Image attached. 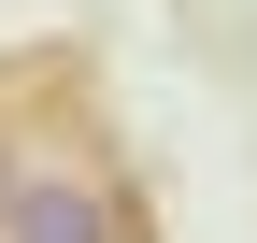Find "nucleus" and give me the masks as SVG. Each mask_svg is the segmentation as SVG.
I'll list each match as a JSON object with an SVG mask.
<instances>
[{
	"mask_svg": "<svg viewBox=\"0 0 257 243\" xmlns=\"http://www.w3.org/2000/svg\"><path fill=\"white\" fill-rule=\"evenodd\" d=\"M0 243H143V215H128L100 172L29 158V172H15V215H0Z\"/></svg>",
	"mask_w": 257,
	"mask_h": 243,
	"instance_id": "obj_1",
	"label": "nucleus"
},
{
	"mask_svg": "<svg viewBox=\"0 0 257 243\" xmlns=\"http://www.w3.org/2000/svg\"><path fill=\"white\" fill-rule=\"evenodd\" d=\"M15 172H29V158H15V129H0V215H15Z\"/></svg>",
	"mask_w": 257,
	"mask_h": 243,
	"instance_id": "obj_2",
	"label": "nucleus"
}]
</instances>
